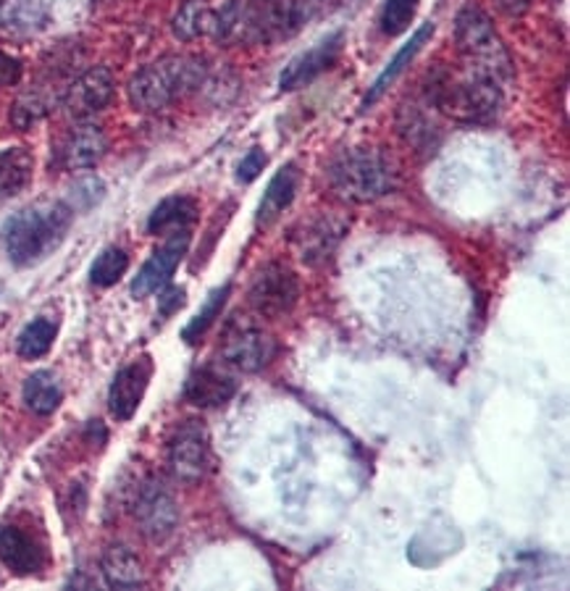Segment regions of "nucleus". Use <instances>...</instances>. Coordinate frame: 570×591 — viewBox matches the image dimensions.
Listing matches in <instances>:
<instances>
[{
    "instance_id": "obj_1",
    "label": "nucleus",
    "mask_w": 570,
    "mask_h": 591,
    "mask_svg": "<svg viewBox=\"0 0 570 591\" xmlns=\"http://www.w3.org/2000/svg\"><path fill=\"white\" fill-rule=\"evenodd\" d=\"M74 221L68 203H38L11 215L3 226V245L13 266L30 268L64 245Z\"/></svg>"
},
{
    "instance_id": "obj_26",
    "label": "nucleus",
    "mask_w": 570,
    "mask_h": 591,
    "mask_svg": "<svg viewBox=\"0 0 570 591\" xmlns=\"http://www.w3.org/2000/svg\"><path fill=\"white\" fill-rule=\"evenodd\" d=\"M55 334H59V326H55V321H51V318H34V321L27 324L24 331L19 334L17 352L27 360L43 358V355L51 352Z\"/></svg>"
},
{
    "instance_id": "obj_31",
    "label": "nucleus",
    "mask_w": 570,
    "mask_h": 591,
    "mask_svg": "<svg viewBox=\"0 0 570 591\" xmlns=\"http://www.w3.org/2000/svg\"><path fill=\"white\" fill-rule=\"evenodd\" d=\"M400 131L405 135V140L415 148H434V135H436V124L431 122L429 116H423L419 108H408L400 118Z\"/></svg>"
},
{
    "instance_id": "obj_14",
    "label": "nucleus",
    "mask_w": 570,
    "mask_h": 591,
    "mask_svg": "<svg viewBox=\"0 0 570 591\" xmlns=\"http://www.w3.org/2000/svg\"><path fill=\"white\" fill-rule=\"evenodd\" d=\"M0 562L17 576H34L45 568V549L19 526L0 528Z\"/></svg>"
},
{
    "instance_id": "obj_36",
    "label": "nucleus",
    "mask_w": 570,
    "mask_h": 591,
    "mask_svg": "<svg viewBox=\"0 0 570 591\" xmlns=\"http://www.w3.org/2000/svg\"><path fill=\"white\" fill-rule=\"evenodd\" d=\"M182 305H184V289H179V287L166 289L161 297V316H171V313L182 308Z\"/></svg>"
},
{
    "instance_id": "obj_24",
    "label": "nucleus",
    "mask_w": 570,
    "mask_h": 591,
    "mask_svg": "<svg viewBox=\"0 0 570 591\" xmlns=\"http://www.w3.org/2000/svg\"><path fill=\"white\" fill-rule=\"evenodd\" d=\"M24 405L32 410L34 415H51L59 410L61 400H64V389H61L59 379L51 371H34L30 379L24 381Z\"/></svg>"
},
{
    "instance_id": "obj_29",
    "label": "nucleus",
    "mask_w": 570,
    "mask_h": 591,
    "mask_svg": "<svg viewBox=\"0 0 570 591\" xmlns=\"http://www.w3.org/2000/svg\"><path fill=\"white\" fill-rule=\"evenodd\" d=\"M48 110H51V97L40 93V89H32V93H24L17 103H13L11 122L17 129H30L38 122H43Z\"/></svg>"
},
{
    "instance_id": "obj_35",
    "label": "nucleus",
    "mask_w": 570,
    "mask_h": 591,
    "mask_svg": "<svg viewBox=\"0 0 570 591\" xmlns=\"http://www.w3.org/2000/svg\"><path fill=\"white\" fill-rule=\"evenodd\" d=\"M531 3L534 0H495L497 11L505 13V17H510V19L524 17V13L531 9Z\"/></svg>"
},
{
    "instance_id": "obj_13",
    "label": "nucleus",
    "mask_w": 570,
    "mask_h": 591,
    "mask_svg": "<svg viewBox=\"0 0 570 591\" xmlns=\"http://www.w3.org/2000/svg\"><path fill=\"white\" fill-rule=\"evenodd\" d=\"M114 74H110L106 66H93L89 72L82 74L80 80H74L72 85H68L64 95V108L74 118H87L114 101Z\"/></svg>"
},
{
    "instance_id": "obj_34",
    "label": "nucleus",
    "mask_w": 570,
    "mask_h": 591,
    "mask_svg": "<svg viewBox=\"0 0 570 591\" xmlns=\"http://www.w3.org/2000/svg\"><path fill=\"white\" fill-rule=\"evenodd\" d=\"M103 198V184L97 179H85L74 187V200H80V208H93Z\"/></svg>"
},
{
    "instance_id": "obj_9",
    "label": "nucleus",
    "mask_w": 570,
    "mask_h": 591,
    "mask_svg": "<svg viewBox=\"0 0 570 591\" xmlns=\"http://www.w3.org/2000/svg\"><path fill=\"white\" fill-rule=\"evenodd\" d=\"M135 518L140 524L142 534L152 541L169 539L177 531L179 507L171 492L161 482H148L142 486L140 497L135 505Z\"/></svg>"
},
{
    "instance_id": "obj_15",
    "label": "nucleus",
    "mask_w": 570,
    "mask_h": 591,
    "mask_svg": "<svg viewBox=\"0 0 570 591\" xmlns=\"http://www.w3.org/2000/svg\"><path fill=\"white\" fill-rule=\"evenodd\" d=\"M106 150L108 140L106 135H103V129L95 127V124H80V127L68 131L64 145H61V166L68 171L93 169V166L101 163V158L106 156Z\"/></svg>"
},
{
    "instance_id": "obj_17",
    "label": "nucleus",
    "mask_w": 570,
    "mask_h": 591,
    "mask_svg": "<svg viewBox=\"0 0 570 591\" xmlns=\"http://www.w3.org/2000/svg\"><path fill=\"white\" fill-rule=\"evenodd\" d=\"M48 24L43 0H0V34L3 38H32Z\"/></svg>"
},
{
    "instance_id": "obj_27",
    "label": "nucleus",
    "mask_w": 570,
    "mask_h": 591,
    "mask_svg": "<svg viewBox=\"0 0 570 591\" xmlns=\"http://www.w3.org/2000/svg\"><path fill=\"white\" fill-rule=\"evenodd\" d=\"M232 295V284H224V287H219V289H213L211 295H208V300L203 308L198 310V316L192 318L190 324H187V329L182 331V337H184V342H198L200 337H203V334L211 329L215 318L221 316V310H224V305H226V297Z\"/></svg>"
},
{
    "instance_id": "obj_12",
    "label": "nucleus",
    "mask_w": 570,
    "mask_h": 591,
    "mask_svg": "<svg viewBox=\"0 0 570 591\" xmlns=\"http://www.w3.org/2000/svg\"><path fill=\"white\" fill-rule=\"evenodd\" d=\"M152 379V360L148 355L142 358L131 360L129 366H124L119 373H116L114 381H110L108 389V408L114 413V419L129 421L131 415L137 413L140 402L148 392Z\"/></svg>"
},
{
    "instance_id": "obj_33",
    "label": "nucleus",
    "mask_w": 570,
    "mask_h": 591,
    "mask_svg": "<svg viewBox=\"0 0 570 591\" xmlns=\"http://www.w3.org/2000/svg\"><path fill=\"white\" fill-rule=\"evenodd\" d=\"M22 74H24L22 61L0 51V85L3 87L19 85V82H22Z\"/></svg>"
},
{
    "instance_id": "obj_11",
    "label": "nucleus",
    "mask_w": 570,
    "mask_h": 591,
    "mask_svg": "<svg viewBox=\"0 0 570 591\" xmlns=\"http://www.w3.org/2000/svg\"><path fill=\"white\" fill-rule=\"evenodd\" d=\"M342 32H334L331 38L321 40V43L308 48V51L297 55V59H292L289 66L284 68L279 76V87L284 93H292V89H300L310 85L313 80H318L321 74L331 72V68L337 66L339 55H342Z\"/></svg>"
},
{
    "instance_id": "obj_3",
    "label": "nucleus",
    "mask_w": 570,
    "mask_h": 591,
    "mask_svg": "<svg viewBox=\"0 0 570 591\" xmlns=\"http://www.w3.org/2000/svg\"><path fill=\"white\" fill-rule=\"evenodd\" d=\"M208 66L200 55H163L131 76L129 103L142 114L169 108L205 82Z\"/></svg>"
},
{
    "instance_id": "obj_16",
    "label": "nucleus",
    "mask_w": 570,
    "mask_h": 591,
    "mask_svg": "<svg viewBox=\"0 0 570 591\" xmlns=\"http://www.w3.org/2000/svg\"><path fill=\"white\" fill-rule=\"evenodd\" d=\"M234 394H238V381L215 366L194 368L184 384V398L198 408H221Z\"/></svg>"
},
{
    "instance_id": "obj_7",
    "label": "nucleus",
    "mask_w": 570,
    "mask_h": 591,
    "mask_svg": "<svg viewBox=\"0 0 570 591\" xmlns=\"http://www.w3.org/2000/svg\"><path fill=\"white\" fill-rule=\"evenodd\" d=\"M169 468L179 482H203L211 468V440L200 421H184L169 442Z\"/></svg>"
},
{
    "instance_id": "obj_37",
    "label": "nucleus",
    "mask_w": 570,
    "mask_h": 591,
    "mask_svg": "<svg viewBox=\"0 0 570 591\" xmlns=\"http://www.w3.org/2000/svg\"><path fill=\"white\" fill-rule=\"evenodd\" d=\"M87 440H89V442H95L97 447H101V444H106V440H108V431L103 429V423H101V421H89V426H87Z\"/></svg>"
},
{
    "instance_id": "obj_19",
    "label": "nucleus",
    "mask_w": 570,
    "mask_h": 591,
    "mask_svg": "<svg viewBox=\"0 0 570 591\" xmlns=\"http://www.w3.org/2000/svg\"><path fill=\"white\" fill-rule=\"evenodd\" d=\"M345 224L342 221L331 219V215H321V219H313L303 226V232L295 236L297 250H300V258L305 263H321L329 258L337 247V242L342 240Z\"/></svg>"
},
{
    "instance_id": "obj_22",
    "label": "nucleus",
    "mask_w": 570,
    "mask_h": 591,
    "mask_svg": "<svg viewBox=\"0 0 570 591\" xmlns=\"http://www.w3.org/2000/svg\"><path fill=\"white\" fill-rule=\"evenodd\" d=\"M431 34H434V24H423V27H419V32H415L413 38H410V43L402 45V51H400L398 55H394L392 61H389V66L384 68V72L379 74V80L373 82V87L368 89L366 103H363L366 108H368V106H373V103H377L379 97L387 93L389 85H392V82L398 80V76H400L402 72H405V68L410 66V61H413L415 55H419L421 48L429 43V38H431Z\"/></svg>"
},
{
    "instance_id": "obj_8",
    "label": "nucleus",
    "mask_w": 570,
    "mask_h": 591,
    "mask_svg": "<svg viewBox=\"0 0 570 591\" xmlns=\"http://www.w3.org/2000/svg\"><path fill=\"white\" fill-rule=\"evenodd\" d=\"M221 355L229 366L240 368L245 373L263 371L276 355V342L268 331L250 321H234L229 324L224 334V347Z\"/></svg>"
},
{
    "instance_id": "obj_4",
    "label": "nucleus",
    "mask_w": 570,
    "mask_h": 591,
    "mask_svg": "<svg viewBox=\"0 0 570 591\" xmlns=\"http://www.w3.org/2000/svg\"><path fill=\"white\" fill-rule=\"evenodd\" d=\"M329 190L352 205L373 203L398 187V166L384 150L350 148L342 150L326 169Z\"/></svg>"
},
{
    "instance_id": "obj_25",
    "label": "nucleus",
    "mask_w": 570,
    "mask_h": 591,
    "mask_svg": "<svg viewBox=\"0 0 570 591\" xmlns=\"http://www.w3.org/2000/svg\"><path fill=\"white\" fill-rule=\"evenodd\" d=\"M173 34L184 43H192V40H203L211 38V27H213V3L208 0H187L182 9L173 17Z\"/></svg>"
},
{
    "instance_id": "obj_6",
    "label": "nucleus",
    "mask_w": 570,
    "mask_h": 591,
    "mask_svg": "<svg viewBox=\"0 0 570 591\" xmlns=\"http://www.w3.org/2000/svg\"><path fill=\"white\" fill-rule=\"evenodd\" d=\"M247 300L258 316L279 318L295 308L300 300V282L287 263L271 261L253 276Z\"/></svg>"
},
{
    "instance_id": "obj_23",
    "label": "nucleus",
    "mask_w": 570,
    "mask_h": 591,
    "mask_svg": "<svg viewBox=\"0 0 570 591\" xmlns=\"http://www.w3.org/2000/svg\"><path fill=\"white\" fill-rule=\"evenodd\" d=\"M34 156L27 148L0 150V200H9L32 182Z\"/></svg>"
},
{
    "instance_id": "obj_20",
    "label": "nucleus",
    "mask_w": 570,
    "mask_h": 591,
    "mask_svg": "<svg viewBox=\"0 0 570 591\" xmlns=\"http://www.w3.org/2000/svg\"><path fill=\"white\" fill-rule=\"evenodd\" d=\"M101 570L103 579H106L108 587L114 589H135L145 583V570L140 558L124 545H114L103 552Z\"/></svg>"
},
{
    "instance_id": "obj_5",
    "label": "nucleus",
    "mask_w": 570,
    "mask_h": 591,
    "mask_svg": "<svg viewBox=\"0 0 570 591\" xmlns=\"http://www.w3.org/2000/svg\"><path fill=\"white\" fill-rule=\"evenodd\" d=\"M455 43L457 53H461L463 66L468 72L482 74L486 80L497 82L499 87H505L507 82H513L516 76V66H513L510 53L499 34L492 24V19L486 17V11L478 6H465L455 19Z\"/></svg>"
},
{
    "instance_id": "obj_18",
    "label": "nucleus",
    "mask_w": 570,
    "mask_h": 591,
    "mask_svg": "<svg viewBox=\"0 0 570 591\" xmlns=\"http://www.w3.org/2000/svg\"><path fill=\"white\" fill-rule=\"evenodd\" d=\"M297 184H300V171H297V166L295 163L282 166L266 187V194H263L258 213H255V226L266 229L274 224V221L292 205V200H295Z\"/></svg>"
},
{
    "instance_id": "obj_21",
    "label": "nucleus",
    "mask_w": 570,
    "mask_h": 591,
    "mask_svg": "<svg viewBox=\"0 0 570 591\" xmlns=\"http://www.w3.org/2000/svg\"><path fill=\"white\" fill-rule=\"evenodd\" d=\"M198 213H200L198 200L187 198V194H173V198H166L152 208L148 219V232L150 234L182 232V229H190V224L198 221Z\"/></svg>"
},
{
    "instance_id": "obj_2",
    "label": "nucleus",
    "mask_w": 570,
    "mask_h": 591,
    "mask_svg": "<svg viewBox=\"0 0 570 591\" xmlns=\"http://www.w3.org/2000/svg\"><path fill=\"white\" fill-rule=\"evenodd\" d=\"M426 101L440 114L463 124H486L503 108V87L482 74L468 72H440L431 74Z\"/></svg>"
},
{
    "instance_id": "obj_28",
    "label": "nucleus",
    "mask_w": 570,
    "mask_h": 591,
    "mask_svg": "<svg viewBox=\"0 0 570 591\" xmlns=\"http://www.w3.org/2000/svg\"><path fill=\"white\" fill-rule=\"evenodd\" d=\"M129 268V255L122 247H108L97 255L93 268H89V282L95 287H114L116 282H122V276Z\"/></svg>"
},
{
    "instance_id": "obj_30",
    "label": "nucleus",
    "mask_w": 570,
    "mask_h": 591,
    "mask_svg": "<svg viewBox=\"0 0 570 591\" xmlns=\"http://www.w3.org/2000/svg\"><path fill=\"white\" fill-rule=\"evenodd\" d=\"M421 0H387L384 11H381V32L389 38H398L410 27V22L419 13Z\"/></svg>"
},
{
    "instance_id": "obj_10",
    "label": "nucleus",
    "mask_w": 570,
    "mask_h": 591,
    "mask_svg": "<svg viewBox=\"0 0 570 591\" xmlns=\"http://www.w3.org/2000/svg\"><path fill=\"white\" fill-rule=\"evenodd\" d=\"M187 247H190V232H187V229L173 232L171 240L166 242L163 247H158L156 253L145 261L140 274H137L135 282H131V295H135L137 300H142V297H150L156 295L158 289H163L166 284L171 282L173 271H177V266L187 255Z\"/></svg>"
},
{
    "instance_id": "obj_32",
    "label": "nucleus",
    "mask_w": 570,
    "mask_h": 591,
    "mask_svg": "<svg viewBox=\"0 0 570 591\" xmlns=\"http://www.w3.org/2000/svg\"><path fill=\"white\" fill-rule=\"evenodd\" d=\"M266 152H263L261 148H253L247 152L245 158H242V163H240V171H238V179L240 182H245L250 184L253 182V179H258V173L266 169Z\"/></svg>"
}]
</instances>
